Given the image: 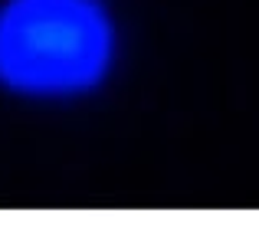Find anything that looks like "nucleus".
Segmentation results:
<instances>
[{"mask_svg": "<svg viewBox=\"0 0 259 226\" xmlns=\"http://www.w3.org/2000/svg\"><path fill=\"white\" fill-rule=\"evenodd\" d=\"M112 30L95 0H13L0 13V79L30 92L99 82Z\"/></svg>", "mask_w": 259, "mask_h": 226, "instance_id": "nucleus-1", "label": "nucleus"}]
</instances>
